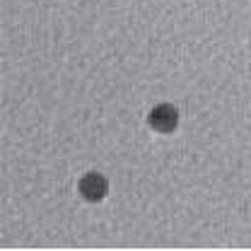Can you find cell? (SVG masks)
<instances>
[{"mask_svg":"<svg viewBox=\"0 0 251 251\" xmlns=\"http://www.w3.org/2000/svg\"><path fill=\"white\" fill-rule=\"evenodd\" d=\"M77 193L87 203H101L109 196V179L101 172H85L77 181Z\"/></svg>","mask_w":251,"mask_h":251,"instance_id":"obj_1","label":"cell"},{"mask_svg":"<svg viewBox=\"0 0 251 251\" xmlns=\"http://www.w3.org/2000/svg\"><path fill=\"white\" fill-rule=\"evenodd\" d=\"M179 121H181V114L174 104H157L150 109L148 114V126L157 130V133H174L179 128Z\"/></svg>","mask_w":251,"mask_h":251,"instance_id":"obj_2","label":"cell"}]
</instances>
